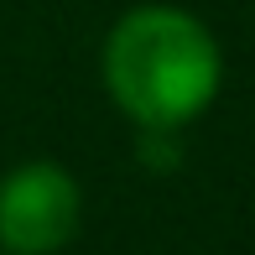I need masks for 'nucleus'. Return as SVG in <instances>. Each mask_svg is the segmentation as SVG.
<instances>
[{
  "mask_svg": "<svg viewBox=\"0 0 255 255\" xmlns=\"http://www.w3.org/2000/svg\"><path fill=\"white\" fill-rule=\"evenodd\" d=\"M0 255H5V250H0Z\"/></svg>",
  "mask_w": 255,
  "mask_h": 255,
  "instance_id": "4",
  "label": "nucleus"
},
{
  "mask_svg": "<svg viewBox=\"0 0 255 255\" xmlns=\"http://www.w3.org/2000/svg\"><path fill=\"white\" fill-rule=\"evenodd\" d=\"M99 73L115 110L141 130H182L219 99L224 52L182 5H135L110 26Z\"/></svg>",
  "mask_w": 255,
  "mask_h": 255,
  "instance_id": "1",
  "label": "nucleus"
},
{
  "mask_svg": "<svg viewBox=\"0 0 255 255\" xmlns=\"http://www.w3.org/2000/svg\"><path fill=\"white\" fill-rule=\"evenodd\" d=\"M135 156H141L146 167H172V161H177V130H141Z\"/></svg>",
  "mask_w": 255,
  "mask_h": 255,
  "instance_id": "3",
  "label": "nucleus"
},
{
  "mask_svg": "<svg viewBox=\"0 0 255 255\" xmlns=\"http://www.w3.org/2000/svg\"><path fill=\"white\" fill-rule=\"evenodd\" d=\"M84 193L57 161H21L0 177V250L52 255L78 235Z\"/></svg>",
  "mask_w": 255,
  "mask_h": 255,
  "instance_id": "2",
  "label": "nucleus"
}]
</instances>
